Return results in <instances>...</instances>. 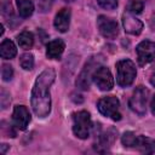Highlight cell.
Listing matches in <instances>:
<instances>
[{
    "label": "cell",
    "mask_w": 155,
    "mask_h": 155,
    "mask_svg": "<svg viewBox=\"0 0 155 155\" xmlns=\"http://www.w3.org/2000/svg\"><path fill=\"white\" fill-rule=\"evenodd\" d=\"M56 71L53 68H46L42 70L35 80L31 90V108L38 117H46L51 113V94L50 87L54 82Z\"/></svg>",
    "instance_id": "6da1fadb"
},
{
    "label": "cell",
    "mask_w": 155,
    "mask_h": 155,
    "mask_svg": "<svg viewBox=\"0 0 155 155\" xmlns=\"http://www.w3.org/2000/svg\"><path fill=\"white\" fill-rule=\"evenodd\" d=\"M136 65L131 59H121L116 63V82L121 87H128L136 79Z\"/></svg>",
    "instance_id": "7a4b0ae2"
},
{
    "label": "cell",
    "mask_w": 155,
    "mask_h": 155,
    "mask_svg": "<svg viewBox=\"0 0 155 155\" xmlns=\"http://www.w3.org/2000/svg\"><path fill=\"white\" fill-rule=\"evenodd\" d=\"M91 115L87 110L73 114V132L80 139H87L91 131Z\"/></svg>",
    "instance_id": "3957f363"
},
{
    "label": "cell",
    "mask_w": 155,
    "mask_h": 155,
    "mask_svg": "<svg viewBox=\"0 0 155 155\" xmlns=\"http://www.w3.org/2000/svg\"><path fill=\"white\" fill-rule=\"evenodd\" d=\"M102 62H103V58H102L101 56L91 57V58L86 62V64H85L84 69H82V70H81V73L79 74L78 79H76V82H75V84H76V86H78L80 90L86 91V90H88V88H90L91 80H92V75H93L94 70L97 69L98 64H101Z\"/></svg>",
    "instance_id": "277c9868"
},
{
    "label": "cell",
    "mask_w": 155,
    "mask_h": 155,
    "mask_svg": "<svg viewBox=\"0 0 155 155\" xmlns=\"http://www.w3.org/2000/svg\"><path fill=\"white\" fill-rule=\"evenodd\" d=\"M97 108L99 113L105 117H110L114 121H119L121 119V114L119 113L120 102L115 96H107L101 98L97 102Z\"/></svg>",
    "instance_id": "5b68a950"
},
{
    "label": "cell",
    "mask_w": 155,
    "mask_h": 155,
    "mask_svg": "<svg viewBox=\"0 0 155 155\" xmlns=\"http://www.w3.org/2000/svg\"><path fill=\"white\" fill-rule=\"evenodd\" d=\"M148 94H149V91L144 87V86H138L132 97L130 98V102H128V105L131 108V110H133L136 114L143 116L145 115V111H147V101H148Z\"/></svg>",
    "instance_id": "8992f818"
},
{
    "label": "cell",
    "mask_w": 155,
    "mask_h": 155,
    "mask_svg": "<svg viewBox=\"0 0 155 155\" xmlns=\"http://www.w3.org/2000/svg\"><path fill=\"white\" fill-rule=\"evenodd\" d=\"M92 80L94 81V84L101 91H110L114 87L113 75L110 70L104 65H101L94 70L92 75Z\"/></svg>",
    "instance_id": "52a82bcc"
},
{
    "label": "cell",
    "mask_w": 155,
    "mask_h": 155,
    "mask_svg": "<svg viewBox=\"0 0 155 155\" xmlns=\"http://www.w3.org/2000/svg\"><path fill=\"white\" fill-rule=\"evenodd\" d=\"M136 52L139 65H145L155 59V42L150 40H143L137 45Z\"/></svg>",
    "instance_id": "ba28073f"
},
{
    "label": "cell",
    "mask_w": 155,
    "mask_h": 155,
    "mask_svg": "<svg viewBox=\"0 0 155 155\" xmlns=\"http://www.w3.org/2000/svg\"><path fill=\"white\" fill-rule=\"evenodd\" d=\"M97 27H98L99 33L107 39H114L119 34L117 23L113 18H109L107 16L101 15L97 18Z\"/></svg>",
    "instance_id": "9c48e42d"
},
{
    "label": "cell",
    "mask_w": 155,
    "mask_h": 155,
    "mask_svg": "<svg viewBox=\"0 0 155 155\" xmlns=\"http://www.w3.org/2000/svg\"><path fill=\"white\" fill-rule=\"evenodd\" d=\"M30 120H31V116H30V113L27 109V107H24V105H16L13 108L12 122H13V125L18 130L24 131L28 127Z\"/></svg>",
    "instance_id": "30bf717a"
},
{
    "label": "cell",
    "mask_w": 155,
    "mask_h": 155,
    "mask_svg": "<svg viewBox=\"0 0 155 155\" xmlns=\"http://www.w3.org/2000/svg\"><path fill=\"white\" fill-rule=\"evenodd\" d=\"M122 24H124V29L126 33L132 34V35H139L143 30V23L134 17V15L127 12L124 13L122 16Z\"/></svg>",
    "instance_id": "8fae6325"
},
{
    "label": "cell",
    "mask_w": 155,
    "mask_h": 155,
    "mask_svg": "<svg viewBox=\"0 0 155 155\" xmlns=\"http://www.w3.org/2000/svg\"><path fill=\"white\" fill-rule=\"evenodd\" d=\"M116 133H117V131L111 127V128L107 130L105 132H103L102 134H99L97 143L94 144V149L97 151H101V153L107 151L113 145V143L116 138Z\"/></svg>",
    "instance_id": "7c38bea8"
},
{
    "label": "cell",
    "mask_w": 155,
    "mask_h": 155,
    "mask_svg": "<svg viewBox=\"0 0 155 155\" xmlns=\"http://www.w3.org/2000/svg\"><path fill=\"white\" fill-rule=\"evenodd\" d=\"M70 16H71V12H70L69 8H67V7L61 8L56 13V17H54V21H53L54 28L61 33L68 31L69 25H70Z\"/></svg>",
    "instance_id": "4fadbf2b"
},
{
    "label": "cell",
    "mask_w": 155,
    "mask_h": 155,
    "mask_svg": "<svg viewBox=\"0 0 155 155\" xmlns=\"http://www.w3.org/2000/svg\"><path fill=\"white\" fill-rule=\"evenodd\" d=\"M65 48V44L62 39H54L47 44L46 56L50 59H61Z\"/></svg>",
    "instance_id": "5bb4252c"
},
{
    "label": "cell",
    "mask_w": 155,
    "mask_h": 155,
    "mask_svg": "<svg viewBox=\"0 0 155 155\" xmlns=\"http://www.w3.org/2000/svg\"><path fill=\"white\" fill-rule=\"evenodd\" d=\"M16 54H17V48H16L13 41H11L10 39L2 40V42L0 45V56H1V58L12 59Z\"/></svg>",
    "instance_id": "9a60e30c"
},
{
    "label": "cell",
    "mask_w": 155,
    "mask_h": 155,
    "mask_svg": "<svg viewBox=\"0 0 155 155\" xmlns=\"http://www.w3.org/2000/svg\"><path fill=\"white\" fill-rule=\"evenodd\" d=\"M142 153H153L155 150V140L144 136H138L136 148Z\"/></svg>",
    "instance_id": "2e32d148"
},
{
    "label": "cell",
    "mask_w": 155,
    "mask_h": 155,
    "mask_svg": "<svg viewBox=\"0 0 155 155\" xmlns=\"http://www.w3.org/2000/svg\"><path fill=\"white\" fill-rule=\"evenodd\" d=\"M17 7H18V13L22 18H28L33 15L34 12V4L31 0H16Z\"/></svg>",
    "instance_id": "e0dca14e"
},
{
    "label": "cell",
    "mask_w": 155,
    "mask_h": 155,
    "mask_svg": "<svg viewBox=\"0 0 155 155\" xmlns=\"http://www.w3.org/2000/svg\"><path fill=\"white\" fill-rule=\"evenodd\" d=\"M17 42H18L19 47H22L24 50L31 48L33 45H34V35H33V33H30L28 30H23L22 33H19L17 35Z\"/></svg>",
    "instance_id": "ac0fdd59"
},
{
    "label": "cell",
    "mask_w": 155,
    "mask_h": 155,
    "mask_svg": "<svg viewBox=\"0 0 155 155\" xmlns=\"http://www.w3.org/2000/svg\"><path fill=\"white\" fill-rule=\"evenodd\" d=\"M19 64L24 70H31L34 67V56L30 52H25L19 58Z\"/></svg>",
    "instance_id": "d6986e66"
},
{
    "label": "cell",
    "mask_w": 155,
    "mask_h": 155,
    "mask_svg": "<svg viewBox=\"0 0 155 155\" xmlns=\"http://www.w3.org/2000/svg\"><path fill=\"white\" fill-rule=\"evenodd\" d=\"M137 139H138V136H136L133 132L128 131V132H125L122 136H121V142L125 147L127 148H136V144H137Z\"/></svg>",
    "instance_id": "ffe728a7"
},
{
    "label": "cell",
    "mask_w": 155,
    "mask_h": 155,
    "mask_svg": "<svg viewBox=\"0 0 155 155\" xmlns=\"http://www.w3.org/2000/svg\"><path fill=\"white\" fill-rule=\"evenodd\" d=\"M143 7H144L143 0H131L127 5V12L132 15H138L143 11Z\"/></svg>",
    "instance_id": "44dd1931"
},
{
    "label": "cell",
    "mask_w": 155,
    "mask_h": 155,
    "mask_svg": "<svg viewBox=\"0 0 155 155\" xmlns=\"http://www.w3.org/2000/svg\"><path fill=\"white\" fill-rule=\"evenodd\" d=\"M1 76H2V80L4 81H10L12 80L13 78V69L11 65L8 64H2V68H1Z\"/></svg>",
    "instance_id": "7402d4cb"
},
{
    "label": "cell",
    "mask_w": 155,
    "mask_h": 155,
    "mask_svg": "<svg viewBox=\"0 0 155 155\" xmlns=\"http://www.w3.org/2000/svg\"><path fill=\"white\" fill-rule=\"evenodd\" d=\"M98 5L104 10H114L117 6V0H97Z\"/></svg>",
    "instance_id": "603a6c76"
},
{
    "label": "cell",
    "mask_w": 155,
    "mask_h": 155,
    "mask_svg": "<svg viewBox=\"0 0 155 155\" xmlns=\"http://www.w3.org/2000/svg\"><path fill=\"white\" fill-rule=\"evenodd\" d=\"M1 13L4 17H8L12 15V6L10 0H1Z\"/></svg>",
    "instance_id": "cb8c5ba5"
},
{
    "label": "cell",
    "mask_w": 155,
    "mask_h": 155,
    "mask_svg": "<svg viewBox=\"0 0 155 155\" xmlns=\"http://www.w3.org/2000/svg\"><path fill=\"white\" fill-rule=\"evenodd\" d=\"M54 0H36V5L41 12H46L51 8Z\"/></svg>",
    "instance_id": "d4e9b609"
},
{
    "label": "cell",
    "mask_w": 155,
    "mask_h": 155,
    "mask_svg": "<svg viewBox=\"0 0 155 155\" xmlns=\"http://www.w3.org/2000/svg\"><path fill=\"white\" fill-rule=\"evenodd\" d=\"M0 101H1V108H2V109H6L7 105L10 104V102H11L10 93L6 92L5 90H1V97H0Z\"/></svg>",
    "instance_id": "484cf974"
},
{
    "label": "cell",
    "mask_w": 155,
    "mask_h": 155,
    "mask_svg": "<svg viewBox=\"0 0 155 155\" xmlns=\"http://www.w3.org/2000/svg\"><path fill=\"white\" fill-rule=\"evenodd\" d=\"M150 82H151V85L155 87V64H154L153 70H151V75H150Z\"/></svg>",
    "instance_id": "4316f807"
},
{
    "label": "cell",
    "mask_w": 155,
    "mask_h": 155,
    "mask_svg": "<svg viewBox=\"0 0 155 155\" xmlns=\"http://www.w3.org/2000/svg\"><path fill=\"white\" fill-rule=\"evenodd\" d=\"M150 110H151V114L155 115V96H154L153 99H151V103H150Z\"/></svg>",
    "instance_id": "83f0119b"
},
{
    "label": "cell",
    "mask_w": 155,
    "mask_h": 155,
    "mask_svg": "<svg viewBox=\"0 0 155 155\" xmlns=\"http://www.w3.org/2000/svg\"><path fill=\"white\" fill-rule=\"evenodd\" d=\"M7 148H8V145L7 144H1V154H5L6 153V150H7Z\"/></svg>",
    "instance_id": "f1b7e54d"
},
{
    "label": "cell",
    "mask_w": 155,
    "mask_h": 155,
    "mask_svg": "<svg viewBox=\"0 0 155 155\" xmlns=\"http://www.w3.org/2000/svg\"><path fill=\"white\" fill-rule=\"evenodd\" d=\"M0 29H1V30H0V34L2 35V34H4V25H2V24L0 25Z\"/></svg>",
    "instance_id": "f546056e"
},
{
    "label": "cell",
    "mask_w": 155,
    "mask_h": 155,
    "mask_svg": "<svg viewBox=\"0 0 155 155\" xmlns=\"http://www.w3.org/2000/svg\"><path fill=\"white\" fill-rule=\"evenodd\" d=\"M64 1H67V2L69 1V2H70V1H74V0H64Z\"/></svg>",
    "instance_id": "4dcf8cb0"
}]
</instances>
